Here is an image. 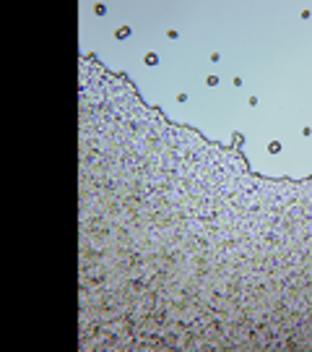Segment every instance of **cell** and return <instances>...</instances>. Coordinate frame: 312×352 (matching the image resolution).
I'll use <instances>...</instances> for the list:
<instances>
[{"label": "cell", "mask_w": 312, "mask_h": 352, "mask_svg": "<svg viewBox=\"0 0 312 352\" xmlns=\"http://www.w3.org/2000/svg\"><path fill=\"white\" fill-rule=\"evenodd\" d=\"M268 149H271V151H273V154H276V151H281V143H278V141H273V143H271V146H268Z\"/></svg>", "instance_id": "3957f363"}, {"label": "cell", "mask_w": 312, "mask_h": 352, "mask_svg": "<svg viewBox=\"0 0 312 352\" xmlns=\"http://www.w3.org/2000/svg\"><path fill=\"white\" fill-rule=\"evenodd\" d=\"M146 63H148V65H156V63H159V58H156V55H146Z\"/></svg>", "instance_id": "7a4b0ae2"}, {"label": "cell", "mask_w": 312, "mask_h": 352, "mask_svg": "<svg viewBox=\"0 0 312 352\" xmlns=\"http://www.w3.org/2000/svg\"><path fill=\"white\" fill-rule=\"evenodd\" d=\"M128 34H130V29H128V26H122V29H117V34H115V37H117V39H125Z\"/></svg>", "instance_id": "6da1fadb"}]
</instances>
